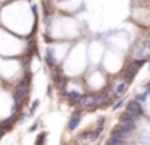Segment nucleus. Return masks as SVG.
<instances>
[{"instance_id": "1", "label": "nucleus", "mask_w": 150, "mask_h": 145, "mask_svg": "<svg viewBox=\"0 0 150 145\" xmlns=\"http://www.w3.org/2000/svg\"><path fill=\"white\" fill-rule=\"evenodd\" d=\"M29 84H31V76L26 74V77H24V79L16 86V89H15V98L20 100V102L28 100V97H29Z\"/></svg>"}, {"instance_id": "2", "label": "nucleus", "mask_w": 150, "mask_h": 145, "mask_svg": "<svg viewBox=\"0 0 150 145\" xmlns=\"http://www.w3.org/2000/svg\"><path fill=\"white\" fill-rule=\"evenodd\" d=\"M81 103L87 111H92V110L97 108V102H95V95H82L81 97Z\"/></svg>"}, {"instance_id": "3", "label": "nucleus", "mask_w": 150, "mask_h": 145, "mask_svg": "<svg viewBox=\"0 0 150 145\" xmlns=\"http://www.w3.org/2000/svg\"><path fill=\"white\" fill-rule=\"evenodd\" d=\"M79 121H81V110H76V111H73L71 118H69V121H68V129L69 131H74V129L78 127Z\"/></svg>"}, {"instance_id": "4", "label": "nucleus", "mask_w": 150, "mask_h": 145, "mask_svg": "<svg viewBox=\"0 0 150 145\" xmlns=\"http://www.w3.org/2000/svg\"><path fill=\"white\" fill-rule=\"evenodd\" d=\"M110 93H107V92H100V93H97L95 95V102H97V106H100V108H105V106L110 103Z\"/></svg>"}, {"instance_id": "5", "label": "nucleus", "mask_w": 150, "mask_h": 145, "mask_svg": "<svg viewBox=\"0 0 150 145\" xmlns=\"http://www.w3.org/2000/svg\"><path fill=\"white\" fill-rule=\"evenodd\" d=\"M127 113L132 115V116L142 115V106H140V103H137L136 100H131V102L127 103Z\"/></svg>"}, {"instance_id": "6", "label": "nucleus", "mask_w": 150, "mask_h": 145, "mask_svg": "<svg viewBox=\"0 0 150 145\" xmlns=\"http://www.w3.org/2000/svg\"><path fill=\"white\" fill-rule=\"evenodd\" d=\"M111 137H115V139H120V140H126L127 137H129V132L126 131V129H123V127H115L113 129V132H111Z\"/></svg>"}, {"instance_id": "7", "label": "nucleus", "mask_w": 150, "mask_h": 145, "mask_svg": "<svg viewBox=\"0 0 150 145\" xmlns=\"http://www.w3.org/2000/svg\"><path fill=\"white\" fill-rule=\"evenodd\" d=\"M66 97H68V100H69V103L71 105H74V103H81V93L79 92H68L66 93Z\"/></svg>"}, {"instance_id": "8", "label": "nucleus", "mask_w": 150, "mask_h": 145, "mask_svg": "<svg viewBox=\"0 0 150 145\" xmlns=\"http://www.w3.org/2000/svg\"><path fill=\"white\" fill-rule=\"evenodd\" d=\"M45 61H47V64H49L50 68H55L57 64H55V58H53V55H52V52L50 50H47V58H45Z\"/></svg>"}, {"instance_id": "9", "label": "nucleus", "mask_w": 150, "mask_h": 145, "mask_svg": "<svg viewBox=\"0 0 150 145\" xmlns=\"http://www.w3.org/2000/svg\"><path fill=\"white\" fill-rule=\"evenodd\" d=\"M15 121H16V115L10 116V118H8V119H5V121L2 122V126H4L5 129H8V127H11V124H13Z\"/></svg>"}, {"instance_id": "10", "label": "nucleus", "mask_w": 150, "mask_h": 145, "mask_svg": "<svg viewBox=\"0 0 150 145\" xmlns=\"http://www.w3.org/2000/svg\"><path fill=\"white\" fill-rule=\"evenodd\" d=\"M45 140H47V132H40V134L37 135V139H36V145H44Z\"/></svg>"}, {"instance_id": "11", "label": "nucleus", "mask_w": 150, "mask_h": 145, "mask_svg": "<svg viewBox=\"0 0 150 145\" xmlns=\"http://www.w3.org/2000/svg\"><path fill=\"white\" fill-rule=\"evenodd\" d=\"M57 84V89H60V90H65L66 89V84H68V81H66V77H62V79L58 81V82H55Z\"/></svg>"}, {"instance_id": "12", "label": "nucleus", "mask_w": 150, "mask_h": 145, "mask_svg": "<svg viewBox=\"0 0 150 145\" xmlns=\"http://www.w3.org/2000/svg\"><path fill=\"white\" fill-rule=\"evenodd\" d=\"M124 140H120V139H115V137H110L107 142V145H123Z\"/></svg>"}, {"instance_id": "13", "label": "nucleus", "mask_w": 150, "mask_h": 145, "mask_svg": "<svg viewBox=\"0 0 150 145\" xmlns=\"http://www.w3.org/2000/svg\"><path fill=\"white\" fill-rule=\"evenodd\" d=\"M126 87H127V84L126 82H121V84H118V87H116V95H121V93L124 92V90H126Z\"/></svg>"}, {"instance_id": "14", "label": "nucleus", "mask_w": 150, "mask_h": 145, "mask_svg": "<svg viewBox=\"0 0 150 145\" xmlns=\"http://www.w3.org/2000/svg\"><path fill=\"white\" fill-rule=\"evenodd\" d=\"M33 53H36V42H31L28 45V55H33Z\"/></svg>"}, {"instance_id": "15", "label": "nucleus", "mask_w": 150, "mask_h": 145, "mask_svg": "<svg viewBox=\"0 0 150 145\" xmlns=\"http://www.w3.org/2000/svg\"><path fill=\"white\" fill-rule=\"evenodd\" d=\"M136 98H137V100H136V102H137V103H140V102H144V100H145V93H142V95H137V97H136Z\"/></svg>"}, {"instance_id": "16", "label": "nucleus", "mask_w": 150, "mask_h": 145, "mask_svg": "<svg viewBox=\"0 0 150 145\" xmlns=\"http://www.w3.org/2000/svg\"><path fill=\"white\" fill-rule=\"evenodd\" d=\"M37 127H39V122H36V124H33V126H31V127H29V132H34Z\"/></svg>"}, {"instance_id": "17", "label": "nucleus", "mask_w": 150, "mask_h": 145, "mask_svg": "<svg viewBox=\"0 0 150 145\" xmlns=\"http://www.w3.org/2000/svg\"><path fill=\"white\" fill-rule=\"evenodd\" d=\"M121 105H123V100H120V102H116V103H115V106H113V108H115V110H118V108H121Z\"/></svg>"}, {"instance_id": "18", "label": "nucleus", "mask_w": 150, "mask_h": 145, "mask_svg": "<svg viewBox=\"0 0 150 145\" xmlns=\"http://www.w3.org/2000/svg\"><path fill=\"white\" fill-rule=\"evenodd\" d=\"M5 131H7V129H5L4 126H2V122H0V135H4V134H5Z\"/></svg>"}, {"instance_id": "19", "label": "nucleus", "mask_w": 150, "mask_h": 145, "mask_svg": "<svg viewBox=\"0 0 150 145\" xmlns=\"http://www.w3.org/2000/svg\"><path fill=\"white\" fill-rule=\"evenodd\" d=\"M103 121H105V118H100V119H98V126H100V127H102V124H103Z\"/></svg>"}, {"instance_id": "20", "label": "nucleus", "mask_w": 150, "mask_h": 145, "mask_svg": "<svg viewBox=\"0 0 150 145\" xmlns=\"http://www.w3.org/2000/svg\"><path fill=\"white\" fill-rule=\"evenodd\" d=\"M147 92H149V93H150V84H149V87H147Z\"/></svg>"}]
</instances>
